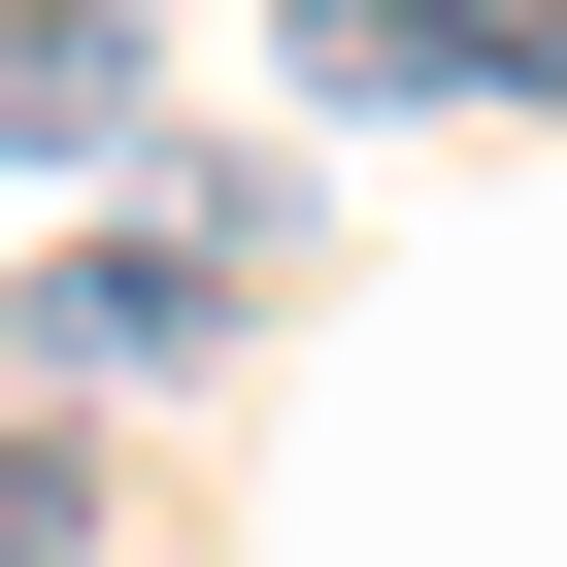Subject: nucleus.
<instances>
[{
  "mask_svg": "<svg viewBox=\"0 0 567 567\" xmlns=\"http://www.w3.org/2000/svg\"><path fill=\"white\" fill-rule=\"evenodd\" d=\"M334 101H567V0H301Z\"/></svg>",
  "mask_w": 567,
  "mask_h": 567,
  "instance_id": "1",
  "label": "nucleus"
},
{
  "mask_svg": "<svg viewBox=\"0 0 567 567\" xmlns=\"http://www.w3.org/2000/svg\"><path fill=\"white\" fill-rule=\"evenodd\" d=\"M134 134V0H0V167H101Z\"/></svg>",
  "mask_w": 567,
  "mask_h": 567,
  "instance_id": "2",
  "label": "nucleus"
},
{
  "mask_svg": "<svg viewBox=\"0 0 567 567\" xmlns=\"http://www.w3.org/2000/svg\"><path fill=\"white\" fill-rule=\"evenodd\" d=\"M34 334H68V368H200V334H234V234H101Z\"/></svg>",
  "mask_w": 567,
  "mask_h": 567,
  "instance_id": "3",
  "label": "nucleus"
},
{
  "mask_svg": "<svg viewBox=\"0 0 567 567\" xmlns=\"http://www.w3.org/2000/svg\"><path fill=\"white\" fill-rule=\"evenodd\" d=\"M68 534H101V467H68V434H0V567H68Z\"/></svg>",
  "mask_w": 567,
  "mask_h": 567,
  "instance_id": "4",
  "label": "nucleus"
}]
</instances>
